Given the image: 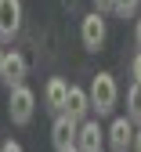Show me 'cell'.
I'll return each mask as SVG.
<instances>
[{
	"label": "cell",
	"mask_w": 141,
	"mask_h": 152,
	"mask_svg": "<svg viewBox=\"0 0 141 152\" xmlns=\"http://www.w3.org/2000/svg\"><path fill=\"white\" fill-rule=\"evenodd\" d=\"M134 44L141 47V18H137V26H134Z\"/></svg>",
	"instance_id": "17"
},
{
	"label": "cell",
	"mask_w": 141,
	"mask_h": 152,
	"mask_svg": "<svg viewBox=\"0 0 141 152\" xmlns=\"http://www.w3.org/2000/svg\"><path fill=\"white\" fill-rule=\"evenodd\" d=\"M130 76H134V83H141V51L134 54V62H130Z\"/></svg>",
	"instance_id": "13"
},
{
	"label": "cell",
	"mask_w": 141,
	"mask_h": 152,
	"mask_svg": "<svg viewBox=\"0 0 141 152\" xmlns=\"http://www.w3.org/2000/svg\"><path fill=\"white\" fill-rule=\"evenodd\" d=\"M94 11H112V0H94Z\"/></svg>",
	"instance_id": "15"
},
{
	"label": "cell",
	"mask_w": 141,
	"mask_h": 152,
	"mask_svg": "<svg viewBox=\"0 0 141 152\" xmlns=\"http://www.w3.org/2000/svg\"><path fill=\"white\" fill-rule=\"evenodd\" d=\"M0 152H26V148L18 145V141H4V145H0Z\"/></svg>",
	"instance_id": "14"
},
{
	"label": "cell",
	"mask_w": 141,
	"mask_h": 152,
	"mask_svg": "<svg viewBox=\"0 0 141 152\" xmlns=\"http://www.w3.org/2000/svg\"><path fill=\"white\" fill-rule=\"evenodd\" d=\"M91 109L98 112V116H109V112L116 109V98H119V87L112 80V72H98L91 80Z\"/></svg>",
	"instance_id": "1"
},
{
	"label": "cell",
	"mask_w": 141,
	"mask_h": 152,
	"mask_svg": "<svg viewBox=\"0 0 141 152\" xmlns=\"http://www.w3.org/2000/svg\"><path fill=\"white\" fill-rule=\"evenodd\" d=\"M33 112H36V94H33V87H11L7 91V116H11V123L15 127H26V123H33Z\"/></svg>",
	"instance_id": "2"
},
{
	"label": "cell",
	"mask_w": 141,
	"mask_h": 152,
	"mask_svg": "<svg viewBox=\"0 0 141 152\" xmlns=\"http://www.w3.org/2000/svg\"><path fill=\"white\" fill-rule=\"evenodd\" d=\"M130 152H141V127L134 130V148H130Z\"/></svg>",
	"instance_id": "16"
},
{
	"label": "cell",
	"mask_w": 141,
	"mask_h": 152,
	"mask_svg": "<svg viewBox=\"0 0 141 152\" xmlns=\"http://www.w3.org/2000/svg\"><path fill=\"white\" fill-rule=\"evenodd\" d=\"M87 112H91V94H87L83 87L69 83V102H65V112H62V116H69V120H76V123H83Z\"/></svg>",
	"instance_id": "9"
},
{
	"label": "cell",
	"mask_w": 141,
	"mask_h": 152,
	"mask_svg": "<svg viewBox=\"0 0 141 152\" xmlns=\"http://www.w3.org/2000/svg\"><path fill=\"white\" fill-rule=\"evenodd\" d=\"M76 134H80V123L69 120V116H58V120L51 123V145H54V152L72 148V145H76Z\"/></svg>",
	"instance_id": "5"
},
{
	"label": "cell",
	"mask_w": 141,
	"mask_h": 152,
	"mask_svg": "<svg viewBox=\"0 0 141 152\" xmlns=\"http://www.w3.org/2000/svg\"><path fill=\"white\" fill-rule=\"evenodd\" d=\"M137 4H141V0H112V11H116L119 18H130V15L137 11Z\"/></svg>",
	"instance_id": "12"
},
{
	"label": "cell",
	"mask_w": 141,
	"mask_h": 152,
	"mask_svg": "<svg viewBox=\"0 0 141 152\" xmlns=\"http://www.w3.org/2000/svg\"><path fill=\"white\" fill-rule=\"evenodd\" d=\"M134 123L127 120V116H116L112 123H109V130H105V141H109V152H130L134 148Z\"/></svg>",
	"instance_id": "4"
},
{
	"label": "cell",
	"mask_w": 141,
	"mask_h": 152,
	"mask_svg": "<svg viewBox=\"0 0 141 152\" xmlns=\"http://www.w3.org/2000/svg\"><path fill=\"white\" fill-rule=\"evenodd\" d=\"M44 98H47V109L62 116V112H65V102H69V83L62 80V76H54V80L47 83V91H44Z\"/></svg>",
	"instance_id": "10"
},
{
	"label": "cell",
	"mask_w": 141,
	"mask_h": 152,
	"mask_svg": "<svg viewBox=\"0 0 141 152\" xmlns=\"http://www.w3.org/2000/svg\"><path fill=\"white\" fill-rule=\"evenodd\" d=\"M4 54H7V51H4V47H0V65H4Z\"/></svg>",
	"instance_id": "18"
},
{
	"label": "cell",
	"mask_w": 141,
	"mask_h": 152,
	"mask_svg": "<svg viewBox=\"0 0 141 152\" xmlns=\"http://www.w3.org/2000/svg\"><path fill=\"white\" fill-rule=\"evenodd\" d=\"M65 152H80V148H76V145H72V148H65Z\"/></svg>",
	"instance_id": "19"
},
{
	"label": "cell",
	"mask_w": 141,
	"mask_h": 152,
	"mask_svg": "<svg viewBox=\"0 0 141 152\" xmlns=\"http://www.w3.org/2000/svg\"><path fill=\"white\" fill-rule=\"evenodd\" d=\"M127 120L134 127H141V83H130V91H127Z\"/></svg>",
	"instance_id": "11"
},
{
	"label": "cell",
	"mask_w": 141,
	"mask_h": 152,
	"mask_svg": "<svg viewBox=\"0 0 141 152\" xmlns=\"http://www.w3.org/2000/svg\"><path fill=\"white\" fill-rule=\"evenodd\" d=\"M102 145H105V130L98 127V120H83L80 134H76V148L80 152H102Z\"/></svg>",
	"instance_id": "8"
},
{
	"label": "cell",
	"mask_w": 141,
	"mask_h": 152,
	"mask_svg": "<svg viewBox=\"0 0 141 152\" xmlns=\"http://www.w3.org/2000/svg\"><path fill=\"white\" fill-rule=\"evenodd\" d=\"M18 29H22V0H0V40H11Z\"/></svg>",
	"instance_id": "6"
},
{
	"label": "cell",
	"mask_w": 141,
	"mask_h": 152,
	"mask_svg": "<svg viewBox=\"0 0 141 152\" xmlns=\"http://www.w3.org/2000/svg\"><path fill=\"white\" fill-rule=\"evenodd\" d=\"M26 72H29L26 58H22L18 51H7V54H4V65H0V80H4L7 87H22V83H26Z\"/></svg>",
	"instance_id": "7"
},
{
	"label": "cell",
	"mask_w": 141,
	"mask_h": 152,
	"mask_svg": "<svg viewBox=\"0 0 141 152\" xmlns=\"http://www.w3.org/2000/svg\"><path fill=\"white\" fill-rule=\"evenodd\" d=\"M105 36H109V26H105L102 11L83 15V22H80V40H83V47L87 51H102L105 47Z\"/></svg>",
	"instance_id": "3"
},
{
	"label": "cell",
	"mask_w": 141,
	"mask_h": 152,
	"mask_svg": "<svg viewBox=\"0 0 141 152\" xmlns=\"http://www.w3.org/2000/svg\"><path fill=\"white\" fill-rule=\"evenodd\" d=\"M102 152H105V148H102Z\"/></svg>",
	"instance_id": "20"
}]
</instances>
